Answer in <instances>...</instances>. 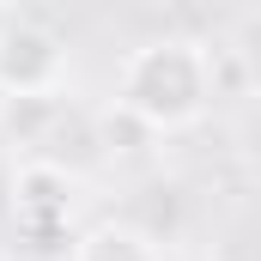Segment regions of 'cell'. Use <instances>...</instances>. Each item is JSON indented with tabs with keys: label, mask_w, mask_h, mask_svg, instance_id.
I'll return each mask as SVG.
<instances>
[{
	"label": "cell",
	"mask_w": 261,
	"mask_h": 261,
	"mask_svg": "<svg viewBox=\"0 0 261 261\" xmlns=\"http://www.w3.org/2000/svg\"><path fill=\"white\" fill-rule=\"evenodd\" d=\"M67 43L37 18L0 24V97H61Z\"/></svg>",
	"instance_id": "2"
},
{
	"label": "cell",
	"mask_w": 261,
	"mask_h": 261,
	"mask_svg": "<svg viewBox=\"0 0 261 261\" xmlns=\"http://www.w3.org/2000/svg\"><path fill=\"white\" fill-rule=\"evenodd\" d=\"M73 195H79V182L55 158H24L12 170V219L31 237H55L67 225V213H73Z\"/></svg>",
	"instance_id": "3"
},
{
	"label": "cell",
	"mask_w": 261,
	"mask_h": 261,
	"mask_svg": "<svg viewBox=\"0 0 261 261\" xmlns=\"http://www.w3.org/2000/svg\"><path fill=\"white\" fill-rule=\"evenodd\" d=\"M219 97V73H213V49L195 37H152L128 49V61L116 73V103L134 110L152 134H182Z\"/></svg>",
	"instance_id": "1"
},
{
	"label": "cell",
	"mask_w": 261,
	"mask_h": 261,
	"mask_svg": "<svg viewBox=\"0 0 261 261\" xmlns=\"http://www.w3.org/2000/svg\"><path fill=\"white\" fill-rule=\"evenodd\" d=\"M146 140H158V134L146 128L134 110H122V103H110V116H103V146L110 152H140Z\"/></svg>",
	"instance_id": "5"
},
{
	"label": "cell",
	"mask_w": 261,
	"mask_h": 261,
	"mask_svg": "<svg viewBox=\"0 0 261 261\" xmlns=\"http://www.w3.org/2000/svg\"><path fill=\"white\" fill-rule=\"evenodd\" d=\"M67 261H164V243L134 219H97L73 237Z\"/></svg>",
	"instance_id": "4"
}]
</instances>
